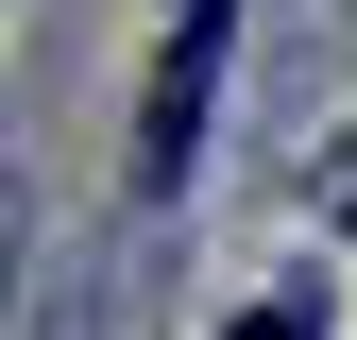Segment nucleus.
<instances>
[{
  "label": "nucleus",
  "instance_id": "f257e3e1",
  "mask_svg": "<svg viewBox=\"0 0 357 340\" xmlns=\"http://www.w3.org/2000/svg\"><path fill=\"white\" fill-rule=\"evenodd\" d=\"M204 85H221V17H170V68H153V119H137V170H188Z\"/></svg>",
  "mask_w": 357,
  "mask_h": 340
},
{
  "label": "nucleus",
  "instance_id": "f03ea898",
  "mask_svg": "<svg viewBox=\"0 0 357 340\" xmlns=\"http://www.w3.org/2000/svg\"><path fill=\"white\" fill-rule=\"evenodd\" d=\"M221 340H340V307H324V289H273V307H238Z\"/></svg>",
  "mask_w": 357,
  "mask_h": 340
},
{
  "label": "nucleus",
  "instance_id": "7ed1b4c3",
  "mask_svg": "<svg viewBox=\"0 0 357 340\" xmlns=\"http://www.w3.org/2000/svg\"><path fill=\"white\" fill-rule=\"evenodd\" d=\"M170 17H221V0H170Z\"/></svg>",
  "mask_w": 357,
  "mask_h": 340
}]
</instances>
